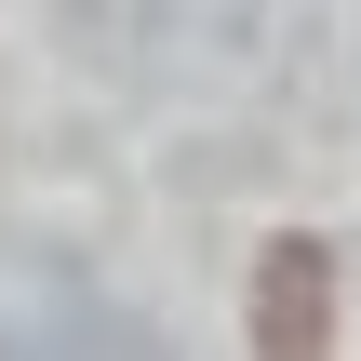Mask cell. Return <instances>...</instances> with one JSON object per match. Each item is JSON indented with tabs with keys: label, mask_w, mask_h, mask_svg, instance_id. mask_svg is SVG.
<instances>
[{
	"label": "cell",
	"mask_w": 361,
	"mask_h": 361,
	"mask_svg": "<svg viewBox=\"0 0 361 361\" xmlns=\"http://www.w3.org/2000/svg\"><path fill=\"white\" fill-rule=\"evenodd\" d=\"M255 348L268 361H322L335 348V241L281 228V241L255 255Z\"/></svg>",
	"instance_id": "cell-1"
}]
</instances>
